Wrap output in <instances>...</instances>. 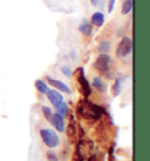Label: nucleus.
I'll return each instance as SVG.
<instances>
[{
	"label": "nucleus",
	"mask_w": 150,
	"mask_h": 161,
	"mask_svg": "<svg viewBox=\"0 0 150 161\" xmlns=\"http://www.w3.org/2000/svg\"><path fill=\"white\" fill-rule=\"evenodd\" d=\"M47 81H48L49 85H52L53 87H55L56 90L61 91V92H65V93H67V94L72 93L71 88H69L66 84H63L62 81L56 80V79H53V78H49V76H47Z\"/></svg>",
	"instance_id": "obj_5"
},
{
	"label": "nucleus",
	"mask_w": 150,
	"mask_h": 161,
	"mask_svg": "<svg viewBox=\"0 0 150 161\" xmlns=\"http://www.w3.org/2000/svg\"><path fill=\"white\" fill-rule=\"evenodd\" d=\"M132 6H134V1L132 0H124L122 4V8H121V13L123 15H127L132 11Z\"/></svg>",
	"instance_id": "obj_10"
},
{
	"label": "nucleus",
	"mask_w": 150,
	"mask_h": 161,
	"mask_svg": "<svg viewBox=\"0 0 150 161\" xmlns=\"http://www.w3.org/2000/svg\"><path fill=\"white\" fill-rule=\"evenodd\" d=\"M55 108H56V113L59 115H61L62 118H65L68 114V105L66 103H63V101L61 103H59Z\"/></svg>",
	"instance_id": "obj_12"
},
{
	"label": "nucleus",
	"mask_w": 150,
	"mask_h": 161,
	"mask_svg": "<svg viewBox=\"0 0 150 161\" xmlns=\"http://www.w3.org/2000/svg\"><path fill=\"white\" fill-rule=\"evenodd\" d=\"M49 121H51V122H52V125L56 128L57 132H61L62 133V132L65 130V121H63V118H62L61 115H59L57 113L53 114Z\"/></svg>",
	"instance_id": "obj_7"
},
{
	"label": "nucleus",
	"mask_w": 150,
	"mask_h": 161,
	"mask_svg": "<svg viewBox=\"0 0 150 161\" xmlns=\"http://www.w3.org/2000/svg\"><path fill=\"white\" fill-rule=\"evenodd\" d=\"M110 51V42L109 41H102L99 45V52L103 54H107Z\"/></svg>",
	"instance_id": "obj_14"
},
{
	"label": "nucleus",
	"mask_w": 150,
	"mask_h": 161,
	"mask_svg": "<svg viewBox=\"0 0 150 161\" xmlns=\"http://www.w3.org/2000/svg\"><path fill=\"white\" fill-rule=\"evenodd\" d=\"M40 135L44 140V142L46 143V146L49 148H55L59 146L60 143V139L56 135L55 132H53L52 130H48V128H42L40 130Z\"/></svg>",
	"instance_id": "obj_1"
},
{
	"label": "nucleus",
	"mask_w": 150,
	"mask_h": 161,
	"mask_svg": "<svg viewBox=\"0 0 150 161\" xmlns=\"http://www.w3.org/2000/svg\"><path fill=\"white\" fill-rule=\"evenodd\" d=\"M115 3H116V0H109V3H108V12H109V13H111V12L114 11Z\"/></svg>",
	"instance_id": "obj_18"
},
{
	"label": "nucleus",
	"mask_w": 150,
	"mask_h": 161,
	"mask_svg": "<svg viewBox=\"0 0 150 161\" xmlns=\"http://www.w3.org/2000/svg\"><path fill=\"white\" fill-rule=\"evenodd\" d=\"M90 21H92V25H95L96 27H101L104 24V15L101 12H95L92 15Z\"/></svg>",
	"instance_id": "obj_8"
},
{
	"label": "nucleus",
	"mask_w": 150,
	"mask_h": 161,
	"mask_svg": "<svg viewBox=\"0 0 150 161\" xmlns=\"http://www.w3.org/2000/svg\"><path fill=\"white\" fill-rule=\"evenodd\" d=\"M47 159H48V161H57L56 155H55L54 153H52V152L47 154Z\"/></svg>",
	"instance_id": "obj_19"
},
{
	"label": "nucleus",
	"mask_w": 150,
	"mask_h": 161,
	"mask_svg": "<svg viewBox=\"0 0 150 161\" xmlns=\"http://www.w3.org/2000/svg\"><path fill=\"white\" fill-rule=\"evenodd\" d=\"M47 98L51 101V103L56 107L59 103H61L63 101V97H62L61 93H59L56 90H52L47 92Z\"/></svg>",
	"instance_id": "obj_6"
},
{
	"label": "nucleus",
	"mask_w": 150,
	"mask_h": 161,
	"mask_svg": "<svg viewBox=\"0 0 150 161\" xmlns=\"http://www.w3.org/2000/svg\"><path fill=\"white\" fill-rule=\"evenodd\" d=\"M79 31L83 36H90L92 32H93V25L89 23V21H87V20H84V21H82V23L80 24Z\"/></svg>",
	"instance_id": "obj_9"
},
{
	"label": "nucleus",
	"mask_w": 150,
	"mask_h": 161,
	"mask_svg": "<svg viewBox=\"0 0 150 161\" xmlns=\"http://www.w3.org/2000/svg\"><path fill=\"white\" fill-rule=\"evenodd\" d=\"M61 72L65 74V75H67L68 78H71L72 76V69L69 67H66V66H63V67H61Z\"/></svg>",
	"instance_id": "obj_17"
},
{
	"label": "nucleus",
	"mask_w": 150,
	"mask_h": 161,
	"mask_svg": "<svg viewBox=\"0 0 150 161\" xmlns=\"http://www.w3.org/2000/svg\"><path fill=\"white\" fill-rule=\"evenodd\" d=\"M132 49V41L130 38L128 36H124L122 38V40L120 41L119 46L116 48V57L117 58H124L130 54Z\"/></svg>",
	"instance_id": "obj_2"
},
{
	"label": "nucleus",
	"mask_w": 150,
	"mask_h": 161,
	"mask_svg": "<svg viewBox=\"0 0 150 161\" xmlns=\"http://www.w3.org/2000/svg\"><path fill=\"white\" fill-rule=\"evenodd\" d=\"M79 72V78H78V80L80 82V86H81V88L83 91V94L86 97H88L89 94H90V86H89L88 81L86 79V76H84V72H83V68L80 67L78 69Z\"/></svg>",
	"instance_id": "obj_4"
},
{
	"label": "nucleus",
	"mask_w": 150,
	"mask_h": 161,
	"mask_svg": "<svg viewBox=\"0 0 150 161\" xmlns=\"http://www.w3.org/2000/svg\"><path fill=\"white\" fill-rule=\"evenodd\" d=\"M35 88L38 91H39L40 93L42 94H47V92H48V86L45 84L42 80H36L35 81Z\"/></svg>",
	"instance_id": "obj_13"
},
{
	"label": "nucleus",
	"mask_w": 150,
	"mask_h": 161,
	"mask_svg": "<svg viewBox=\"0 0 150 161\" xmlns=\"http://www.w3.org/2000/svg\"><path fill=\"white\" fill-rule=\"evenodd\" d=\"M110 66V57L108 54L101 53L94 63V67L101 73H106Z\"/></svg>",
	"instance_id": "obj_3"
},
{
	"label": "nucleus",
	"mask_w": 150,
	"mask_h": 161,
	"mask_svg": "<svg viewBox=\"0 0 150 161\" xmlns=\"http://www.w3.org/2000/svg\"><path fill=\"white\" fill-rule=\"evenodd\" d=\"M42 113H44L45 118H46L47 120H51V118H52V115H53L52 109H51L49 107H47V106H44V107H42Z\"/></svg>",
	"instance_id": "obj_16"
},
{
	"label": "nucleus",
	"mask_w": 150,
	"mask_h": 161,
	"mask_svg": "<svg viewBox=\"0 0 150 161\" xmlns=\"http://www.w3.org/2000/svg\"><path fill=\"white\" fill-rule=\"evenodd\" d=\"M93 86L96 88L99 92H106V84L102 81L101 78H99V76H95L93 79Z\"/></svg>",
	"instance_id": "obj_11"
},
{
	"label": "nucleus",
	"mask_w": 150,
	"mask_h": 161,
	"mask_svg": "<svg viewBox=\"0 0 150 161\" xmlns=\"http://www.w3.org/2000/svg\"><path fill=\"white\" fill-rule=\"evenodd\" d=\"M111 92L115 97H117L120 93H121V80L120 79H116L115 82L113 84V87H111Z\"/></svg>",
	"instance_id": "obj_15"
},
{
	"label": "nucleus",
	"mask_w": 150,
	"mask_h": 161,
	"mask_svg": "<svg viewBox=\"0 0 150 161\" xmlns=\"http://www.w3.org/2000/svg\"><path fill=\"white\" fill-rule=\"evenodd\" d=\"M90 3L93 6H97V5L100 4V0H90Z\"/></svg>",
	"instance_id": "obj_20"
}]
</instances>
